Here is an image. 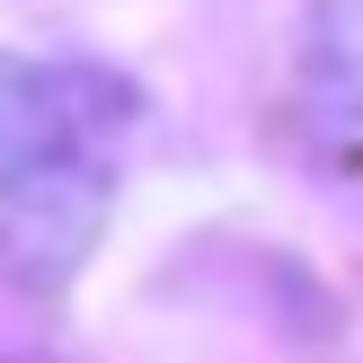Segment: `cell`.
I'll return each instance as SVG.
<instances>
[{"label": "cell", "mask_w": 363, "mask_h": 363, "mask_svg": "<svg viewBox=\"0 0 363 363\" xmlns=\"http://www.w3.org/2000/svg\"><path fill=\"white\" fill-rule=\"evenodd\" d=\"M116 89L98 71L0 53V284L62 293L116 204Z\"/></svg>", "instance_id": "6da1fadb"}, {"label": "cell", "mask_w": 363, "mask_h": 363, "mask_svg": "<svg viewBox=\"0 0 363 363\" xmlns=\"http://www.w3.org/2000/svg\"><path fill=\"white\" fill-rule=\"evenodd\" d=\"M301 106L319 151L363 177V0H311L301 27Z\"/></svg>", "instance_id": "7a4b0ae2"}]
</instances>
